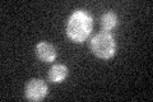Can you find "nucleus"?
Here are the masks:
<instances>
[{
    "mask_svg": "<svg viewBox=\"0 0 153 102\" xmlns=\"http://www.w3.org/2000/svg\"><path fill=\"white\" fill-rule=\"evenodd\" d=\"M93 28L92 17L84 10H75L68 19L66 35L73 42L83 43L89 37Z\"/></svg>",
    "mask_w": 153,
    "mask_h": 102,
    "instance_id": "nucleus-1",
    "label": "nucleus"
},
{
    "mask_svg": "<svg viewBox=\"0 0 153 102\" xmlns=\"http://www.w3.org/2000/svg\"><path fill=\"white\" fill-rule=\"evenodd\" d=\"M91 50L100 59H110L116 52V42L108 32H100L91 40Z\"/></svg>",
    "mask_w": 153,
    "mask_h": 102,
    "instance_id": "nucleus-2",
    "label": "nucleus"
},
{
    "mask_svg": "<svg viewBox=\"0 0 153 102\" xmlns=\"http://www.w3.org/2000/svg\"><path fill=\"white\" fill-rule=\"evenodd\" d=\"M49 93V88L45 80L31 79L26 86V97L31 101H41Z\"/></svg>",
    "mask_w": 153,
    "mask_h": 102,
    "instance_id": "nucleus-3",
    "label": "nucleus"
},
{
    "mask_svg": "<svg viewBox=\"0 0 153 102\" xmlns=\"http://www.w3.org/2000/svg\"><path fill=\"white\" fill-rule=\"evenodd\" d=\"M36 54L38 59L45 63H52L57 56L56 48L54 47V45L45 41H41L36 45Z\"/></svg>",
    "mask_w": 153,
    "mask_h": 102,
    "instance_id": "nucleus-4",
    "label": "nucleus"
},
{
    "mask_svg": "<svg viewBox=\"0 0 153 102\" xmlns=\"http://www.w3.org/2000/svg\"><path fill=\"white\" fill-rule=\"evenodd\" d=\"M68 77V68L63 64L52 65L49 71V79L52 83H60Z\"/></svg>",
    "mask_w": 153,
    "mask_h": 102,
    "instance_id": "nucleus-5",
    "label": "nucleus"
},
{
    "mask_svg": "<svg viewBox=\"0 0 153 102\" xmlns=\"http://www.w3.org/2000/svg\"><path fill=\"white\" fill-rule=\"evenodd\" d=\"M117 22H119V19L116 14L114 12H107L101 18V27L105 32H108L117 26Z\"/></svg>",
    "mask_w": 153,
    "mask_h": 102,
    "instance_id": "nucleus-6",
    "label": "nucleus"
}]
</instances>
